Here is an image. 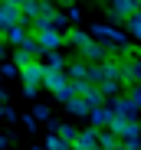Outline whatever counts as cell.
Wrapping results in <instances>:
<instances>
[{
  "mask_svg": "<svg viewBox=\"0 0 141 150\" xmlns=\"http://www.w3.org/2000/svg\"><path fill=\"white\" fill-rule=\"evenodd\" d=\"M23 82H26V95H36V85H46V65L39 62L23 65Z\"/></svg>",
  "mask_w": 141,
  "mask_h": 150,
  "instance_id": "cell-1",
  "label": "cell"
},
{
  "mask_svg": "<svg viewBox=\"0 0 141 150\" xmlns=\"http://www.w3.org/2000/svg\"><path fill=\"white\" fill-rule=\"evenodd\" d=\"M20 23V7L10 0H0V26H16Z\"/></svg>",
  "mask_w": 141,
  "mask_h": 150,
  "instance_id": "cell-2",
  "label": "cell"
},
{
  "mask_svg": "<svg viewBox=\"0 0 141 150\" xmlns=\"http://www.w3.org/2000/svg\"><path fill=\"white\" fill-rule=\"evenodd\" d=\"M56 30H59V26H43V30H36L43 49H56V46H62V36H59Z\"/></svg>",
  "mask_w": 141,
  "mask_h": 150,
  "instance_id": "cell-3",
  "label": "cell"
},
{
  "mask_svg": "<svg viewBox=\"0 0 141 150\" xmlns=\"http://www.w3.org/2000/svg\"><path fill=\"white\" fill-rule=\"evenodd\" d=\"M122 75H125V82H131V85H141V59H131V62H125V65H122Z\"/></svg>",
  "mask_w": 141,
  "mask_h": 150,
  "instance_id": "cell-4",
  "label": "cell"
},
{
  "mask_svg": "<svg viewBox=\"0 0 141 150\" xmlns=\"http://www.w3.org/2000/svg\"><path fill=\"white\" fill-rule=\"evenodd\" d=\"M112 7L118 16H131L135 10H141V0H112Z\"/></svg>",
  "mask_w": 141,
  "mask_h": 150,
  "instance_id": "cell-5",
  "label": "cell"
},
{
  "mask_svg": "<svg viewBox=\"0 0 141 150\" xmlns=\"http://www.w3.org/2000/svg\"><path fill=\"white\" fill-rule=\"evenodd\" d=\"M7 39H10V42H16V46H20L23 39H26V33L20 30V23H16V26H7Z\"/></svg>",
  "mask_w": 141,
  "mask_h": 150,
  "instance_id": "cell-6",
  "label": "cell"
},
{
  "mask_svg": "<svg viewBox=\"0 0 141 150\" xmlns=\"http://www.w3.org/2000/svg\"><path fill=\"white\" fill-rule=\"evenodd\" d=\"M95 144H99V137H95V134H89V131L76 137V147H95Z\"/></svg>",
  "mask_w": 141,
  "mask_h": 150,
  "instance_id": "cell-7",
  "label": "cell"
},
{
  "mask_svg": "<svg viewBox=\"0 0 141 150\" xmlns=\"http://www.w3.org/2000/svg\"><path fill=\"white\" fill-rule=\"evenodd\" d=\"M128 23H131V33H135V36H141V10H135V13L128 16Z\"/></svg>",
  "mask_w": 141,
  "mask_h": 150,
  "instance_id": "cell-8",
  "label": "cell"
},
{
  "mask_svg": "<svg viewBox=\"0 0 141 150\" xmlns=\"http://www.w3.org/2000/svg\"><path fill=\"white\" fill-rule=\"evenodd\" d=\"M49 69H62V56H59V52L49 56Z\"/></svg>",
  "mask_w": 141,
  "mask_h": 150,
  "instance_id": "cell-9",
  "label": "cell"
},
{
  "mask_svg": "<svg viewBox=\"0 0 141 150\" xmlns=\"http://www.w3.org/2000/svg\"><path fill=\"white\" fill-rule=\"evenodd\" d=\"M131 101H135V105H141V88H135V91H131Z\"/></svg>",
  "mask_w": 141,
  "mask_h": 150,
  "instance_id": "cell-10",
  "label": "cell"
},
{
  "mask_svg": "<svg viewBox=\"0 0 141 150\" xmlns=\"http://www.w3.org/2000/svg\"><path fill=\"white\" fill-rule=\"evenodd\" d=\"M43 4H49V0H43Z\"/></svg>",
  "mask_w": 141,
  "mask_h": 150,
  "instance_id": "cell-11",
  "label": "cell"
}]
</instances>
